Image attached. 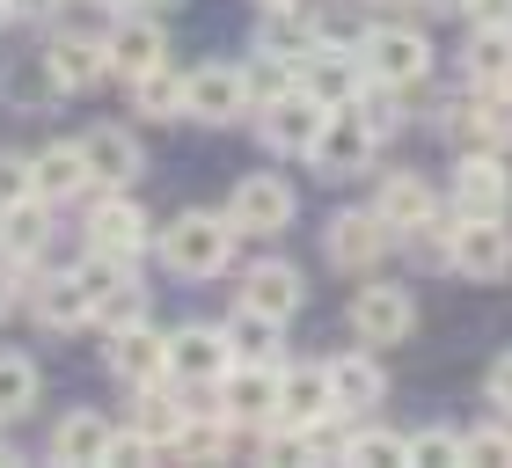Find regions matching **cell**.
I'll return each instance as SVG.
<instances>
[{"label":"cell","mask_w":512,"mask_h":468,"mask_svg":"<svg viewBox=\"0 0 512 468\" xmlns=\"http://www.w3.org/2000/svg\"><path fill=\"white\" fill-rule=\"evenodd\" d=\"M491 403H498V410L512 417V351H505V359L491 366Z\"/></svg>","instance_id":"7bdbcfd3"},{"label":"cell","mask_w":512,"mask_h":468,"mask_svg":"<svg viewBox=\"0 0 512 468\" xmlns=\"http://www.w3.org/2000/svg\"><path fill=\"white\" fill-rule=\"evenodd\" d=\"M388 234H395V227L374 213V205H366V213H337L330 227H322V256H330L337 271H366V264L388 249Z\"/></svg>","instance_id":"30bf717a"},{"label":"cell","mask_w":512,"mask_h":468,"mask_svg":"<svg viewBox=\"0 0 512 468\" xmlns=\"http://www.w3.org/2000/svg\"><path fill=\"white\" fill-rule=\"evenodd\" d=\"M469 461H512V425H505V410H498V425L469 432Z\"/></svg>","instance_id":"f35d334b"},{"label":"cell","mask_w":512,"mask_h":468,"mask_svg":"<svg viewBox=\"0 0 512 468\" xmlns=\"http://www.w3.org/2000/svg\"><path fill=\"white\" fill-rule=\"evenodd\" d=\"M227 366H235V344H227V330H205V322H191V330L169 337V381H220Z\"/></svg>","instance_id":"7c38bea8"},{"label":"cell","mask_w":512,"mask_h":468,"mask_svg":"<svg viewBox=\"0 0 512 468\" xmlns=\"http://www.w3.org/2000/svg\"><path fill=\"white\" fill-rule=\"evenodd\" d=\"M44 242H52V198H15L0 205V256L8 264H22V256H44Z\"/></svg>","instance_id":"2e32d148"},{"label":"cell","mask_w":512,"mask_h":468,"mask_svg":"<svg viewBox=\"0 0 512 468\" xmlns=\"http://www.w3.org/2000/svg\"><path fill=\"white\" fill-rule=\"evenodd\" d=\"M74 278L88 286V300H103L110 286H125V256H110V249H88L81 264H74Z\"/></svg>","instance_id":"74e56055"},{"label":"cell","mask_w":512,"mask_h":468,"mask_svg":"<svg viewBox=\"0 0 512 468\" xmlns=\"http://www.w3.org/2000/svg\"><path fill=\"white\" fill-rule=\"evenodd\" d=\"M96 183V169H88V154H81V139H59V147H44L30 154V191L37 198H74Z\"/></svg>","instance_id":"e0dca14e"},{"label":"cell","mask_w":512,"mask_h":468,"mask_svg":"<svg viewBox=\"0 0 512 468\" xmlns=\"http://www.w3.org/2000/svg\"><path fill=\"white\" fill-rule=\"evenodd\" d=\"M0 22H8V0H0Z\"/></svg>","instance_id":"f907efd6"},{"label":"cell","mask_w":512,"mask_h":468,"mask_svg":"<svg viewBox=\"0 0 512 468\" xmlns=\"http://www.w3.org/2000/svg\"><path fill=\"white\" fill-rule=\"evenodd\" d=\"M8 308H15V271L0 264V315H8Z\"/></svg>","instance_id":"f6af8a7d"},{"label":"cell","mask_w":512,"mask_h":468,"mask_svg":"<svg viewBox=\"0 0 512 468\" xmlns=\"http://www.w3.org/2000/svg\"><path fill=\"white\" fill-rule=\"evenodd\" d=\"M235 220L227 213H176L169 227H161V264H169L176 278H220L227 264H235Z\"/></svg>","instance_id":"6da1fadb"},{"label":"cell","mask_w":512,"mask_h":468,"mask_svg":"<svg viewBox=\"0 0 512 468\" xmlns=\"http://www.w3.org/2000/svg\"><path fill=\"white\" fill-rule=\"evenodd\" d=\"M103 52H110V74L139 81L147 66H161V59H169V37H161V22H154V15H125V22H110Z\"/></svg>","instance_id":"4fadbf2b"},{"label":"cell","mask_w":512,"mask_h":468,"mask_svg":"<svg viewBox=\"0 0 512 468\" xmlns=\"http://www.w3.org/2000/svg\"><path fill=\"white\" fill-rule=\"evenodd\" d=\"M256 52H271V59H286V66H308L322 52V30L300 8H264V30H256Z\"/></svg>","instance_id":"7402d4cb"},{"label":"cell","mask_w":512,"mask_h":468,"mask_svg":"<svg viewBox=\"0 0 512 468\" xmlns=\"http://www.w3.org/2000/svg\"><path fill=\"white\" fill-rule=\"evenodd\" d=\"M81 154H88V169H96V183H132L139 176V139L125 125H96L81 139Z\"/></svg>","instance_id":"4316f807"},{"label":"cell","mask_w":512,"mask_h":468,"mask_svg":"<svg viewBox=\"0 0 512 468\" xmlns=\"http://www.w3.org/2000/svg\"><path fill=\"white\" fill-rule=\"evenodd\" d=\"M30 315L44 322V330H81V322L96 315V300H88V286H81L74 271H52V278H37Z\"/></svg>","instance_id":"ffe728a7"},{"label":"cell","mask_w":512,"mask_h":468,"mask_svg":"<svg viewBox=\"0 0 512 468\" xmlns=\"http://www.w3.org/2000/svg\"><path fill=\"white\" fill-rule=\"evenodd\" d=\"M227 220H235V234H249V242H264V234H286L293 220V183L256 169L235 183V198H227Z\"/></svg>","instance_id":"5b68a950"},{"label":"cell","mask_w":512,"mask_h":468,"mask_svg":"<svg viewBox=\"0 0 512 468\" xmlns=\"http://www.w3.org/2000/svg\"><path fill=\"white\" fill-rule=\"evenodd\" d=\"M374 147L381 139L359 125V110H337V117H322V132H315V147H308V161L322 176H366V161H374Z\"/></svg>","instance_id":"9c48e42d"},{"label":"cell","mask_w":512,"mask_h":468,"mask_svg":"<svg viewBox=\"0 0 512 468\" xmlns=\"http://www.w3.org/2000/svg\"><path fill=\"white\" fill-rule=\"evenodd\" d=\"M132 103H139V117H154V125H161V117H183V74L169 59L147 66V74L132 81Z\"/></svg>","instance_id":"f1b7e54d"},{"label":"cell","mask_w":512,"mask_h":468,"mask_svg":"<svg viewBox=\"0 0 512 468\" xmlns=\"http://www.w3.org/2000/svg\"><path fill=\"white\" fill-rule=\"evenodd\" d=\"M147 8H183V0H147Z\"/></svg>","instance_id":"c3c4849f"},{"label":"cell","mask_w":512,"mask_h":468,"mask_svg":"<svg viewBox=\"0 0 512 468\" xmlns=\"http://www.w3.org/2000/svg\"><path fill=\"white\" fill-rule=\"evenodd\" d=\"M461 15L476 30H512V0H461Z\"/></svg>","instance_id":"60d3db41"},{"label":"cell","mask_w":512,"mask_h":468,"mask_svg":"<svg viewBox=\"0 0 512 468\" xmlns=\"http://www.w3.org/2000/svg\"><path fill=\"white\" fill-rule=\"evenodd\" d=\"M410 461H469V432H454V425L410 432Z\"/></svg>","instance_id":"d590c367"},{"label":"cell","mask_w":512,"mask_h":468,"mask_svg":"<svg viewBox=\"0 0 512 468\" xmlns=\"http://www.w3.org/2000/svg\"><path fill=\"white\" fill-rule=\"evenodd\" d=\"M374 213H381L395 234H403V227H417V220H432V213H439V198H432V183L417 176V169H388V176H381Z\"/></svg>","instance_id":"cb8c5ba5"},{"label":"cell","mask_w":512,"mask_h":468,"mask_svg":"<svg viewBox=\"0 0 512 468\" xmlns=\"http://www.w3.org/2000/svg\"><path fill=\"white\" fill-rule=\"evenodd\" d=\"M300 300H308V286H300V271H293V264H249V271H242V308L286 322Z\"/></svg>","instance_id":"603a6c76"},{"label":"cell","mask_w":512,"mask_h":468,"mask_svg":"<svg viewBox=\"0 0 512 468\" xmlns=\"http://www.w3.org/2000/svg\"><path fill=\"white\" fill-rule=\"evenodd\" d=\"M103 461H154V439L147 432H110V454Z\"/></svg>","instance_id":"b9f144b4"},{"label":"cell","mask_w":512,"mask_h":468,"mask_svg":"<svg viewBox=\"0 0 512 468\" xmlns=\"http://www.w3.org/2000/svg\"><path fill=\"white\" fill-rule=\"evenodd\" d=\"M44 59H52V74H59L66 96H74V88H96L110 74V52H103L96 37H81V30H59L52 44H44Z\"/></svg>","instance_id":"44dd1931"},{"label":"cell","mask_w":512,"mask_h":468,"mask_svg":"<svg viewBox=\"0 0 512 468\" xmlns=\"http://www.w3.org/2000/svg\"><path fill=\"white\" fill-rule=\"evenodd\" d=\"M88 242H96V249H110V256H125V264H132V256L147 249L154 234H147V213H139L132 198H103L96 213H88Z\"/></svg>","instance_id":"d6986e66"},{"label":"cell","mask_w":512,"mask_h":468,"mask_svg":"<svg viewBox=\"0 0 512 468\" xmlns=\"http://www.w3.org/2000/svg\"><path fill=\"white\" fill-rule=\"evenodd\" d=\"M447 264H454L461 278H476V286H498V278L512 271V227H505V213H483V220L454 213Z\"/></svg>","instance_id":"7a4b0ae2"},{"label":"cell","mask_w":512,"mask_h":468,"mask_svg":"<svg viewBox=\"0 0 512 468\" xmlns=\"http://www.w3.org/2000/svg\"><path fill=\"white\" fill-rule=\"evenodd\" d=\"M344 461H410V432H381V425H366V432H352Z\"/></svg>","instance_id":"8d00e7d4"},{"label":"cell","mask_w":512,"mask_h":468,"mask_svg":"<svg viewBox=\"0 0 512 468\" xmlns=\"http://www.w3.org/2000/svg\"><path fill=\"white\" fill-rule=\"evenodd\" d=\"M476 139L512 147V81L505 88H476Z\"/></svg>","instance_id":"e575fe53"},{"label":"cell","mask_w":512,"mask_h":468,"mask_svg":"<svg viewBox=\"0 0 512 468\" xmlns=\"http://www.w3.org/2000/svg\"><path fill=\"white\" fill-rule=\"evenodd\" d=\"M103 344H110V373H118L125 388L169 381V337H154L147 322H139V330H118V337H103Z\"/></svg>","instance_id":"9a60e30c"},{"label":"cell","mask_w":512,"mask_h":468,"mask_svg":"<svg viewBox=\"0 0 512 468\" xmlns=\"http://www.w3.org/2000/svg\"><path fill=\"white\" fill-rule=\"evenodd\" d=\"M359 59H366V74L388 81V88H417V81L432 74V44L417 37V30H403V22L366 30V37H359Z\"/></svg>","instance_id":"3957f363"},{"label":"cell","mask_w":512,"mask_h":468,"mask_svg":"<svg viewBox=\"0 0 512 468\" xmlns=\"http://www.w3.org/2000/svg\"><path fill=\"white\" fill-rule=\"evenodd\" d=\"M322 117H330V103H315L308 88H286V96H271L264 117H256V132H264V147L271 154H308L315 147V132H322Z\"/></svg>","instance_id":"52a82bcc"},{"label":"cell","mask_w":512,"mask_h":468,"mask_svg":"<svg viewBox=\"0 0 512 468\" xmlns=\"http://www.w3.org/2000/svg\"><path fill=\"white\" fill-rule=\"evenodd\" d=\"M256 8H300V0H256Z\"/></svg>","instance_id":"7dc6e473"},{"label":"cell","mask_w":512,"mask_h":468,"mask_svg":"<svg viewBox=\"0 0 512 468\" xmlns=\"http://www.w3.org/2000/svg\"><path fill=\"white\" fill-rule=\"evenodd\" d=\"M227 344H235V359H249V366H286V351H278V315L242 308L227 322Z\"/></svg>","instance_id":"83f0119b"},{"label":"cell","mask_w":512,"mask_h":468,"mask_svg":"<svg viewBox=\"0 0 512 468\" xmlns=\"http://www.w3.org/2000/svg\"><path fill=\"white\" fill-rule=\"evenodd\" d=\"M96 8H125V0H96Z\"/></svg>","instance_id":"681fc988"},{"label":"cell","mask_w":512,"mask_h":468,"mask_svg":"<svg viewBox=\"0 0 512 468\" xmlns=\"http://www.w3.org/2000/svg\"><path fill=\"white\" fill-rule=\"evenodd\" d=\"M425 8H439V15H454V8H461V0H425Z\"/></svg>","instance_id":"bcb514c9"},{"label":"cell","mask_w":512,"mask_h":468,"mask_svg":"<svg viewBox=\"0 0 512 468\" xmlns=\"http://www.w3.org/2000/svg\"><path fill=\"white\" fill-rule=\"evenodd\" d=\"M469 81L476 88H505L512 81V30H476V44H469Z\"/></svg>","instance_id":"f546056e"},{"label":"cell","mask_w":512,"mask_h":468,"mask_svg":"<svg viewBox=\"0 0 512 468\" xmlns=\"http://www.w3.org/2000/svg\"><path fill=\"white\" fill-rule=\"evenodd\" d=\"M15 198H30V161L0 154V205H15Z\"/></svg>","instance_id":"ab89813d"},{"label":"cell","mask_w":512,"mask_h":468,"mask_svg":"<svg viewBox=\"0 0 512 468\" xmlns=\"http://www.w3.org/2000/svg\"><path fill=\"white\" fill-rule=\"evenodd\" d=\"M366 81H374V74H366V59H359V52H352V59H330V52H315L308 66H300V88H308L315 103H330V110H344V103H352Z\"/></svg>","instance_id":"d4e9b609"},{"label":"cell","mask_w":512,"mask_h":468,"mask_svg":"<svg viewBox=\"0 0 512 468\" xmlns=\"http://www.w3.org/2000/svg\"><path fill=\"white\" fill-rule=\"evenodd\" d=\"M220 410H227V425H271L278 432V366L235 359L220 373Z\"/></svg>","instance_id":"ba28073f"},{"label":"cell","mask_w":512,"mask_h":468,"mask_svg":"<svg viewBox=\"0 0 512 468\" xmlns=\"http://www.w3.org/2000/svg\"><path fill=\"white\" fill-rule=\"evenodd\" d=\"M52 96H66V88H59V74H52V59H44V52L8 66V103H52Z\"/></svg>","instance_id":"1f68e13d"},{"label":"cell","mask_w":512,"mask_h":468,"mask_svg":"<svg viewBox=\"0 0 512 468\" xmlns=\"http://www.w3.org/2000/svg\"><path fill=\"white\" fill-rule=\"evenodd\" d=\"M249 74L242 66H191L183 74V117H198V125H235V117H249Z\"/></svg>","instance_id":"277c9868"},{"label":"cell","mask_w":512,"mask_h":468,"mask_svg":"<svg viewBox=\"0 0 512 468\" xmlns=\"http://www.w3.org/2000/svg\"><path fill=\"white\" fill-rule=\"evenodd\" d=\"M176 425H183V395H176V388H161V381H147V403H139V432H147L154 447H169Z\"/></svg>","instance_id":"d6a6232c"},{"label":"cell","mask_w":512,"mask_h":468,"mask_svg":"<svg viewBox=\"0 0 512 468\" xmlns=\"http://www.w3.org/2000/svg\"><path fill=\"white\" fill-rule=\"evenodd\" d=\"M96 322H103V337H118V330H139V322H147V293H139L132 278H125V286H110V293L96 300Z\"/></svg>","instance_id":"836d02e7"},{"label":"cell","mask_w":512,"mask_h":468,"mask_svg":"<svg viewBox=\"0 0 512 468\" xmlns=\"http://www.w3.org/2000/svg\"><path fill=\"white\" fill-rule=\"evenodd\" d=\"M37 410V366L30 351H0V425L8 417H30Z\"/></svg>","instance_id":"4dcf8cb0"},{"label":"cell","mask_w":512,"mask_h":468,"mask_svg":"<svg viewBox=\"0 0 512 468\" xmlns=\"http://www.w3.org/2000/svg\"><path fill=\"white\" fill-rule=\"evenodd\" d=\"M66 0H8V15H30V22H44V15H59Z\"/></svg>","instance_id":"ee69618b"},{"label":"cell","mask_w":512,"mask_h":468,"mask_svg":"<svg viewBox=\"0 0 512 468\" xmlns=\"http://www.w3.org/2000/svg\"><path fill=\"white\" fill-rule=\"evenodd\" d=\"M337 410V388H330V366H278V432L308 425V417Z\"/></svg>","instance_id":"5bb4252c"},{"label":"cell","mask_w":512,"mask_h":468,"mask_svg":"<svg viewBox=\"0 0 512 468\" xmlns=\"http://www.w3.org/2000/svg\"><path fill=\"white\" fill-rule=\"evenodd\" d=\"M454 213H469V220H483V213H512V169L498 154H469L454 169Z\"/></svg>","instance_id":"8fae6325"},{"label":"cell","mask_w":512,"mask_h":468,"mask_svg":"<svg viewBox=\"0 0 512 468\" xmlns=\"http://www.w3.org/2000/svg\"><path fill=\"white\" fill-rule=\"evenodd\" d=\"M330 388H337V410H352V417H366L388 395V373H381V359H374V344L366 351H344V359H330Z\"/></svg>","instance_id":"ac0fdd59"},{"label":"cell","mask_w":512,"mask_h":468,"mask_svg":"<svg viewBox=\"0 0 512 468\" xmlns=\"http://www.w3.org/2000/svg\"><path fill=\"white\" fill-rule=\"evenodd\" d=\"M410 330H417V300H410V286H395V278L359 286V300H352V337H359V344H403Z\"/></svg>","instance_id":"8992f818"},{"label":"cell","mask_w":512,"mask_h":468,"mask_svg":"<svg viewBox=\"0 0 512 468\" xmlns=\"http://www.w3.org/2000/svg\"><path fill=\"white\" fill-rule=\"evenodd\" d=\"M110 417L103 410H66L59 425H52V461H103L110 454Z\"/></svg>","instance_id":"484cf974"}]
</instances>
